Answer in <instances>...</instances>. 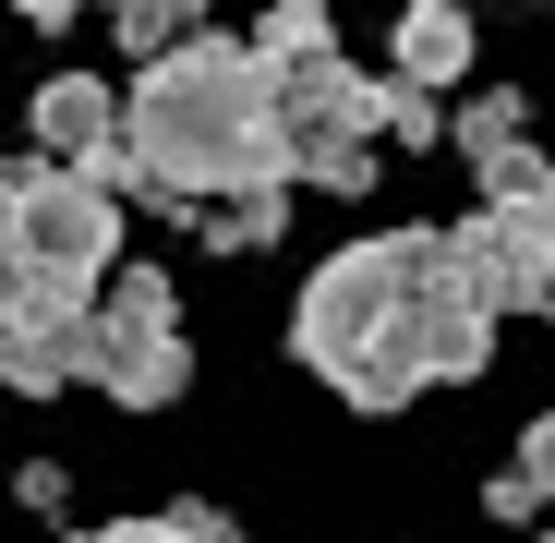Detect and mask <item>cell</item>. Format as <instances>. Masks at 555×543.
I'll list each match as a JSON object with an SVG mask.
<instances>
[{"mask_svg":"<svg viewBox=\"0 0 555 543\" xmlns=\"http://www.w3.org/2000/svg\"><path fill=\"white\" fill-rule=\"evenodd\" d=\"M73 543H242L218 507H169V519H109V531H73Z\"/></svg>","mask_w":555,"mask_h":543,"instance_id":"5bb4252c","label":"cell"},{"mask_svg":"<svg viewBox=\"0 0 555 543\" xmlns=\"http://www.w3.org/2000/svg\"><path fill=\"white\" fill-rule=\"evenodd\" d=\"M472 169H483V194H555V181H543V157H531V133H507V145H472Z\"/></svg>","mask_w":555,"mask_h":543,"instance_id":"2e32d148","label":"cell"},{"mask_svg":"<svg viewBox=\"0 0 555 543\" xmlns=\"http://www.w3.org/2000/svg\"><path fill=\"white\" fill-rule=\"evenodd\" d=\"M25 133H37V157L98 169V181H109V157H121V98H109L98 73H49V85H37V109H25Z\"/></svg>","mask_w":555,"mask_h":543,"instance_id":"52a82bcc","label":"cell"},{"mask_svg":"<svg viewBox=\"0 0 555 543\" xmlns=\"http://www.w3.org/2000/svg\"><path fill=\"white\" fill-rule=\"evenodd\" d=\"M543 483H555V423H519V460L495 471V519H543Z\"/></svg>","mask_w":555,"mask_h":543,"instance_id":"8fae6325","label":"cell"},{"mask_svg":"<svg viewBox=\"0 0 555 543\" xmlns=\"http://www.w3.org/2000/svg\"><path fill=\"white\" fill-rule=\"evenodd\" d=\"M447 254H459V279L483 290V314H531L555 290V194H483L447 230Z\"/></svg>","mask_w":555,"mask_h":543,"instance_id":"8992f818","label":"cell"},{"mask_svg":"<svg viewBox=\"0 0 555 543\" xmlns=\"http://www.w3.org/2000/svg\"><path fill=\"white\" fill-rule=\"evenodd\" d=\"M13 254H25V314H85L121 266V194L61 157L13 169Z\"/></svg>","mask_w":555,"mask_h":543,"instance_id":"3957f363","label":"cell"},{"mask_svg":"<svg viewBox=\"0 0 555 543\" xmlns=\"http://www.w3.org/2000/svg\"><path fill=\"white\" fill-rule=\"evenodd\" d=\"M206 230V254H266L278 242V218H291V181H266V194H206V206H181Z\"/></svg>","mask_w":555,"mask_h":543,"instance_id":"9c48e42d","label":"cell"},{"mask_svg":"<svg viewBox=\"0 0 555 543\" xmlns=\"http://www.w3.org/2000/svg\"><path fill=\"white\" fill-rule=\"evenodd\" d=\"M266 98H278V133H291V181H314V194H375V73L314 49V61H278Z\"/></svg>","mask_w":555,"mask_h":543,"instance_id":"5b68a950","label":"cell"},{"mask_svg":"<svg viewBox=\"0 0 555 543\" xmlns=\"http://www.w3.org/2000/svg\"><path fill=\"white\" fill-rule=\"evenodd\" d=\"M375 145H447V121H435V85L375 73Z\"/></svg>","mask_w":555,"mask_h":543,"instance_id":"7c38bea8","label":"cell"},{"mask_svg":"<svg viewBox=\"0 0 555 543\" xmlns=\"http://www.w3.org/2000/svg\"><path fill=\"white\" fill-rule=\"evenodd\" d=\"M314 49H338V13H326V0H266V25H254V61L278 73V61H314Z\"/></svg>","mask_w":555,"mask_h":543,"instance_id":"30bf717a","label":"cell"},{"mask_svg":"<svg viewBox=\"0 0 555 543\" xmlns=\"http://www.w3.org/2000/svg\"><path fill=\"white\" fill-rule=\"evenodd\" d=\"M206 25V0H109V37L145 61V49H169V37H194Z\"/></svg>","mask_w":555,"mask_h":543,"instance_id":"4fadbf2b","label":"cell"},{"mask_svg":"<svg viewBox=\"0 0 555 543\" xmlns=\"http://www.w3.org/2000/svg\"><path fill=\"white\" fill-rule=\"evenodd\" d=\"M291 350L350 411H411L423 387H459L495 362V314L459 279L447 230H375V242H338L302 279Z\"/></svg>","mask_w":555,"mask_h":543,"instance_id":"6da1fadb","label":"cell"},{"mask_svg":"<svg viewBox=\"0 0 555 543\" xmlns=\"http://www.w3.org/2000/svg\"><path fill=\"white\" fill-rule=\"evenodd\" d=\"M73 387H98V399H121V411H169L181 387H194V338H181L169 266H109V279H98Z\"/></svg>","mask_w":555,"mask_h":543,"instance_id":"277c9868","label":"cell"},{"mask_svg":"<svg viewBox=\"0 0 555 543\" xmlns=\"http://www.w3.org/2000/svg\"><path fill=\"white\" fill-rule=\"evenodd\" d=\"M13 495H25V507H37V519H49V507H61V495H73V483H61V460H25V471H13Z\"/></svg>","mask_w":555,"mask_h":543,"instance_id":"ac0fdd59","label":"cell"},{"mask_svg":"<svg viewBox=\"0 0 555 543\" xmlns=\"http://www.w3.org/2000/svg\"><path fill=\"white\" fill-rule=\"evenodd\" d=\"M25 25H73V13H98V0H13Z\"/></svg>","mask_w":555,"mask_h":543,"instance_id":"d6986e66","label":"cell"},{"mask_svg":"<svg viewBox=\"0 0 555 543\" xmlns=\"http://www.w3.org/2000/svg\"><path fill=\"white\" fill-rule=\"evenodd\" d=\"M25 314V254H13V169H0V326Z\"/></svg>","mask_w":555,"mask_h":543,"instance_id":"e0dca14e","label":"cell"},{"mask_svg":"<svg viewBox=\"0 0 555 543\" xmlns=\"http://www.w3.org/2000/svg\"><path fill=\"white\" fill-rule=\"evenodd\" d=\"M507 133H519V85H483V98L447 121V145H459V157H472V145H507Z\"/></svg>","mask_w":555,"mask_h":543,"instance_id":"9a60e30c","label":"cell"},{"mask_svg":"<svg viewBox=\"0 0 555 543\" xmlns=\"http://www.w3.org/2000/svg\"><path fill=\"white\" fill-rule=\"evenodd\" d=\"M291 181V133H278L266 98V61L242 37H169L145 49L133 98H121V157H109V194L121 206H206V194H266Z\"/></svg>","mask_w":555,"mask_h":543,"instance_id":"7a4b0ae2","label":"cell"},{"mask_svg":"<svg viewBox=\"0 0 555 543\" xmlns=\"http://www.w3.org/2000/svg\"><path fill=\"white\" fill-rule=\"evenodd\" d=\"M387 73L399 85H459L472 73V0H411L399 37H387Z\"/></svg>","mask_w":555,"mask_h":543,"instance_id":"ba28073f","label":"cell"}]
</instances>
